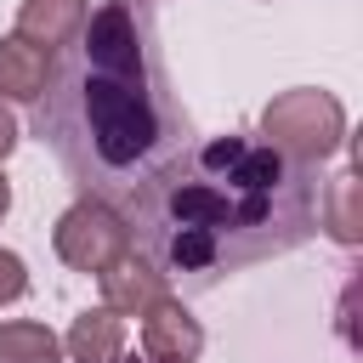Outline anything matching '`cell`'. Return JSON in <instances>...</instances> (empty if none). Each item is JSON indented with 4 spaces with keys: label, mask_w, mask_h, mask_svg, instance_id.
Segmentation results:
<instances>
[{
    "label": "cell",
    "mask_w": 363,
    "mask_h": 363,
    "mask_svg": "<svg viewBox=\"0 0 363 363\" xmlns=\"http://www.w3.org/2000/svg\"><path fill=\"white\" fill-rule=\"evenodd\" d=\"M34 136L51 142L79 199H102L119 216L187 153V113L142 0H102L85 17L62 62H51Z\"/></svg>",
    "instance_id": "1"
},
{
    "label": "cell",
    "mask_w": 363,
    "mask_h": 363,
    "mask_svg": "<svg viewBox=\"0 0 363 363\" xmlns=\"http://www.w3.org/2000/svg\"><path fill=\"white\" fill-rule=\"evenodd\" d=\"M125 227L164 284L210 289L216 278L312 238L318 176L272 153L261 136H210L125 210Z\"/></svg>",
    "instance_id": "2"
},
{
    "label": "cell",
    "mask_w": 363,
    "mask_h": 363,
    "mask_svg": "<svg viewBox=\"0 0 363 363\" xmlns=\"http://www.w3.org/2000/svg\"><path fill=\"white\" fill-rule=\"evenodd\" d=\"M261 142L272 153H284L289 164H323L340 153L346 142V108L329 96V91H312V85H295V91H278L267 108H261Z\"/></svg>",
    "instance_id": "3"
},
{
    "label": "cell",
    "mask_w": 363,
    "mask_h": 363,
    "mask_svg": "<svg viewBox=\"0 0 363 363\" xmlns=\"http://www.w3.org/2000/svg\"><path fill=\"white\" fill-rule=\"evenodd\" d=\"M51 244H57L62 267H74V272H102V267H113V261L130 250V227H125V216H119L113 204H102V199H74V204L57 216Z\"/></svg>",
    "instance_id": "4"
},
{
    "label": "cell",
    "mask_w": 363,
    "mask_h": 363,
    "mask_svg": "<svg viewBox=\"0 0 363 363\" xmlns=\"http://www.w3.org/2000/svg\"><path fill=\"white\" fill-rule=\"evenodd\" d=\"M199 352H204V329L176 295H164L159 306L142 312V357L147 363H199Z\"/></svg>",
    "instance_id": "5"
},
{
    "label": "cell",
    "mask_w": 363,
    "mask_h": 363,
    "mask_svg": "<svg viewBox=\"0 0 363 363\" xmlns=\"http://www.w3.org/2000/svg\"><path fill=\"white\" fill-rule=\"evenodd\" d=\"M96 278H102V306L119 312V318H142L147 306H159V301L170 295L164 272H159L142 250H125V255H119L113 267H102Z\"/></svg>",
    "instance_id": "6"
},
{
    "label": "cell",
    "mask_w": 363,
    "mask_h": 363,
    "mask_svg": "<svg viewBox=\"0 0 363 363\" xmlns=\"http://www.w3.org/2000/svg\"><path fill=\"white\" fill-rule=\"evenodd\" d=\"M91 6L85 0H23L17 6V40L40 45V51H68L74 34L85 28Z\"/></svg>",
    "instance_id": "7"
},
{
    "label": "cell",
    "mask_w": 363,
    "mask_h": 363,
    "mask_svg": "<svg viewBox=\"0 0 363 363\" xmlns=\"http://www.w3.org/2000/svg\"><path fill=\"white\" fill-rule=\"evenodd\" d=\"M45 79H51V51L6 34L0 40V102H40Z\"/></svg>",
    "instance_id": "8"
},
{
    "label": "cell",
    "mask_w": 363,
    "mask_h": 363,
    "mask_svg": "<svg viewBox=\"0 0 363 363\" xmlns=\"http://www.w3.org/2000/svg\"><path fill=\"white\" fill-rule=\"evenodd\" d=\"M62 346H68L74 363H119V352H125V318L108 312V306H85L74 318V329H68Z\"/></svg>",
    "instance_id": "9"
},
{
    "label": "cell",
    "mask_w": 363,
    "mask_h": 363,
    "mask_svg": "<svg viewBox=\"0 0 363 363\" xmlns=\"http://www.w3.org/2000/svg\"><path fill=\"white\" fill-rule=\"evenodd\" d=\"M357 187H363V182H357V170H340V176L329 182V193L318 199V210H323V227H329V238H335V244H346V250H352V244L363 238V216H357Z\"/></svg>",
    "instance_id": "10"
},
{
    "label": "cell",
    "mask_w": 363,
    "mask_h": 363,
    "mask_svg": "<svg viewBox=\"0 0 363 363\" xmlns=\"http://www.w3.org/2000/svg\"><path fill=\"white\" fill-rule=\"evenodd\" d=\"M0 363H62V340L34 318H11L0 323Z\"/></svg>",
    "instance_id": "11"
},
{
    "label": "cell",
    "mask_w": 363,
    "mask_h": 363,
    "mask_svg": "<svg viewBox=\"0 0 363 363\" xmlns=\"http://www.w3.org/2000/svg\"><path fill=\"white\" fill-rule=\"evenodd\" d=\"M23 295H28V267L17 250H0V306H11Z\"/></svg>",
    "instance_id": "12"
},
{
    "label": "cell",
    "mask_w": 363,
    "mask_h": 363,
    "mask_svg": "<svg viewBox=\"0 0 363 363\" xmlns=\"http://www.w3.org/2000/svg\"><path fill=\"white\" fill-rule=\"evenodd\" d=\"M17 142H23V136H17V119H11V108L0 102V159H6V153H11Z\"/></svg>",
    "instance_id": "13"
},
{
    "label": "cell",
    "mask_w": 363,
    "mask_h": 363,
    "mask_svg": "<svg viewBox=\"0 0 363 363\" xmlns=\"http://www.w3.org/2000/svg\"><path fill=\"white\" fill-rule=\"evenodd\" d=\"M6 210H11V182L0 176V216H6Z\"/></svg>",
    "instance_id": "14"
}]
</instances>
